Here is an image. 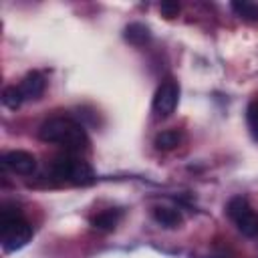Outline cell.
<instances>
[{
    "label": "cell",
    "instance_id": "6da1fadb",
    "mask_svg": "<svg viewBox=\"0 0 258 258\" xmlns=\"http://www.w3.org/2000/svg\"><path fill=\"white\" fill-rule=\"evenodd\" d=\"M38 137L46 143H56V145H62L73 151L89 147V135H87L85 127L71 117L46 119L38 129Z\"/></svg>",
    "mask_w": 258,
    "mask_h": 258
},
{
    "label": "cell",
    "instance_id": "7a4b0ae2",
    "mask_svg": "<svg viewBox=\"0 0 258 258\" xmlns=\"http://www.w3.org/2000/svg\"><path fill=\"white\" fill-rule=\"evenodd\" d=\"M0 242L4 252H16L32 238V226L16 208L4 206L0 212Z\"/></svg>",
    "mask_w": 258,
    "mask_h": 258
},
{
    "label": "cell",
    "instance_id": "3957f363",
    "mask_svg": "<svg viewBox=\"0 0 258 258\" xmlns=\"http://www.w3.org/2000/svg\"><path fill=\"white\" fill-rule=\"evenodd\" d=\"M48 169H50V175L54 179L71 183V185H89L95 181L93 167L87 161H83L75 155H69V153L54 157L48 163Z\"/></svg>",
    "mask_w": 258,
    "mask_h": 258
},
{
    "label": "cell",
    "instance_id": "277c9868",
    "mask_svg": "<svg viewBox=\"0 0 258 258\" xmlns=\"http://www.w3.org/2000/svg\"><path fill=\"white\" fill-rule=\"evenodd\" d=\"M226 214L236 224L240 234H244L246 238L258 236V214L252 210V206L248 204L246 198H242V196L232 198L226 206Z\"/></svg>",
    "mask_w": 258,
    "mask_h": 258
},
{
    "label": "cell",
    "instance_id": "5b68a950",
    "mask_svg": "<svg viewBox=\"0 0 258 258\" xmlns=\"http://www.w3.org/2000/svg\"><path fill=\"white\" fill-rule=\"evenodd\" d=\"M177 101H179V85L175 79L167 77L161 81V85L157 87L155 95H153V113L157 117H169L175 107H177Z\"/></svg>",
    "mask_w": 258,
    "mask_h": 258
},
{
    "label": "cell",
    "instance_id": "8992f818",
    "mask_svg": "<svg viewBox=\"0 0 258 258\" xmlns=\"http://www.w3.org/2000/svg\"><path fill=\"white\" fill-rule=\"evenodd\" d=\"M2 165L18 175H30L36 169V157L24 149H14L2 155Z\"/></svg>",
    "mask_w": 258,
    "mask_h": 258
},
{
    "label": "cell",
    "instance_id": "52a82bcc",
    "mask_svg": "<svg viewBox=\"0 0 258 258\" xmlns=\"http://www.w3.org/2000/svg\"><path fill=\"white\" fill-rule=\"evenodd\" d=\"M20 93H22V97H24V101L26 99H40L42 97V93H44V89H46V79H44V75L42 73H38V71H30V73H26L24 75V79L20 81Z\"/></svg>",
    "mask_w": 258,
    "mask_h": 258
},
{
    "label": "cell",
    "instance_id": "ba28073f",
    "mask_svg": "<svg viewBox=\"0 0 258 258\" xmlns=\"http://www.w3.org/2000/svg\"><path fill=\"white\" fill-rule=\"evenodd\" d=\"M153 220L159 226H163V228H177L183 222L179 210L169 208V206H157V208H153Z\"/></svg>",
    "mask_w": 258,
    "mask_h": 258
},
{
    "label": "cell",
    "instance_id": "9c48e42d",
    "mask_svg": "<svg viewBox=\"0 0 258 258\" xmlns=\"http://www.w3.org/2000/svg\"><path fill=\"white\" fill-rule=\"evenodd\" d=\"M119 218H121V212L119 210H113V208L111 210H103V212H99L91 220V226L95 230H99V232H111L119 224Z\"/></svg>",
    "mask_w": 258,
    "mask_h": 258
},
{
    "label": "cell",
    "instance_id": "30bf717a",
    "mask_svg": "<svg viewBox=\"0 0 258 258\" xmlns=\"http://www.w3.org/2000/svg\"><path fill=\"white\" fill-rule=\"evenodd\" d=\"M125 40H129L131 44H135V46H141V44H145V42H149V38H151V32H149V28L145 26V24H141V22H131L129 26H125Z\"/></svg>",
    "mask_w": 258,
    "mask_h": 258
},
{
    "label": "cell",
    "instance_id": "8fae6325",
    "mask_svg": "<svg viewBox=\"0 0 258 258\" xmlns=\"http://www.w3.org/2000/svg\"><path fill=\"white\" fill-rule=\"evenodd\" d=\"M230 8L234 10V14L240 20H244V22H258V4L248 2V0H238V2H232Z\"/></svg>",
    "mask_w": 258,
    "mask_h": 258
},
{
    "label": "cell",
    "instance_id": "7c38bea8",
    "mask_svg": "<svg viewBox=\"0 0 258 258\" xmlns=\"http://www.w3.org/2000/svg\"><path fill=\"white\" fill-rule=\"evenodd\" d=\"M179 141H181V133H179V131H175V129H165V131L157 133V137H155L153 143H155L157 149H161V151H169V149L177 147Z\"/></svg>",
    "mask_w": 258,
    "mask_h": 258
},
{
    "label": "cell",
    "instance_id": "4fadbf2b",
    "mask_svg": "<svg viewBox=\"0 0 258 258\" xmlns=\"http://www.w3.org/2000/svg\"><path fill=\"white\" fill-rule=\"evenodd\" d=\"M22 101H24V97H22V93H20V87H16V85L6 87V89L2 91V105H4V107L16 111V109L22 105Z\"/></svg>",
    "mask_w": 258,
    "mask_h": 258
},
{
    "label": "cell",
    "instance_id": "5bb4252c",
    "mask_svg": "<svg viewBox=\"0 0 258 258\" xmlns=\"http://www.w3.org/2000/svg\"><path fill=\"white\" fill-rule=\"evenodd\" d=\"M246 123L250 129V135L258 141V99H252L246 107Z\"/></svg>",
    "mask_w": 258,
    "mask_h": 258
},
{
    "label": "cell",
    "instance_id": "9a60e30c",
    "mask_svg": "<svg viewBox=\"0 0 258 258\" xmlns=\"http://www.w3.org/2000/svg\"><path fill=\"white\" fill-rule=\"evenodd\" d=\"M159 10H161V14H163L165 18H173V16H177V12H179V4H177V2H171V0H165V2L159 4Z\"/></svg>",
    "mask_w": 258,
    "mask_h": 258
}]
</instances>
